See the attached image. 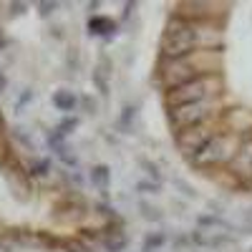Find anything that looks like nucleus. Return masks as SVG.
Masks as SVG:
<instances>
[{"label": "nucleus", "mask_w": 252, "mask_h": 252, "mask_svg": "<svg viewBox=\"0 0 252 252\" xmlns=\"http://www.w3.org/2000/svg\"><path fill=\"white\" fill-rule=\"evenodd\" d=\"M159 189H161V184H157V182H152V179L136 182V192H141V194H159Z\"/></svg>", "instance_id": "23"}, {"label": "nucleus", "mask_w": 252, "mask_h": 252, "mask_svg": "<svg viewBox=\"0 0 252 252\" xmlns=\"http://www.w3.org/2000/svg\"><path fill=\"white\" fill-rule=\"evenodd\" d=\"M166 245V235L164 232H149L146 240L141 242V252H157Z\"/></svg>", "instance_id": "18"}, {"label": "nucleus", "mask_w": 252, "mask_h": 252, "mask_svg": "<svg viewBox=\"0 0 252 252\" xmlns=\"http://www.w3.org/2000/svg\"><path fill=\"white\" fill-rule=\"evenodd\" d=\"M229 3H177L174 18L182 20H197V23H217L224 26V20L229 15Z\"/></svg>", "instance_id": "7"}, {"label": "nucleus", "mask_w": 252, "mask_h": 252, "mask_svg": "<svg viewBox=\"0 0 252 252\" xmlns=\"http://www.w3.org/2000/svg\"><path fill=\"white\" fill-rule=\"evenodd\" d=\"M5 89H8V76L0 71V94H5Z\"/></svg>", "instance_id": "32"}, {"label": "nucleus", "mask_w": 252, "mask_h": 252, "mask_svg": "<svg viewBox=\"0 0 252 252\" xmlns=\"http://www.w3.org/2000/svg\"><path fill=\"white\" fill-rule=\"evenodd\" d=\"M242 139H245V134H232V131L222 129L220 134H215L204 144V149L192 161H187V164L192 166V169H197V172L227 169V166L232 164V159L237 157L240 146H242Z\"/></svg>", "instance_id": "4"}, {"label": "nucleus", "mask_w": 252, "mask_h": 252, "mask_svg": "<svg viewBox=\"0 0 252 252\" xmlns=\"http://www.w3.org/2000/svg\"><path fill=\"white\" fill-rule=\"evenodd\" d=\"M51 101H53L56 111L66 114V116H71V114L78 109V96H76L73 91H68V89H61V91H56Z\"/></svg>", "instance_id": "10"}, {"label": "nucleus", "mask_w": 252, "mask_h": 252, "mask_svg": "<svg viewBox=\"0 0 252 252\" xmlns=\"http://www.w3.org/2000/svg\"><path fill=\"white\" fill-rule=\"evenodd\" d=\"M250 252H252V250H250Z\"/></svg>", "instance_id": "36"}, {"label": "nucleus", "mask_w": 252, "mask_h": 252, "mask_svg": "<svg viewBox=\"0 0 252 252\" xmlns=\"http://www.w3.org/2000/svg\"><path fill=\"white\" fill-rule=\"evenodd\" d=\"M51 152L56 154L58 161H63V166H68V169H76V166H78V157L71 152L68 144H61V146H56V149H51Z\"/></svg>", "instance_id": "17"}, {"label": "nucleus", "mask_w": 252, "mask_h": 252, "mask_svg": "<svg viewBox=\"0 0 252 252\" xmlns=\"http://www.w3.org/2000/svg\"><path fill=\"white\" fill-rule=\"evenodd\" d=\"M76 129H78V116H66V119H61V121L56 124V131H58L63 139L71 136Z\"/></svg>", "instance_id": "19"}, {"label": "nucleus", "mask_w": 252, "mask_h": 252, "mask_svg": "<svg viewBox=\"0 0 252 252\" xmlns=\"http://www.w3.org/2000/svg\"><path fill=\"white\" fill-rule=\"evenodd\" d=\"M134 116H136V106H126L121 119H119V126H121V129H131V119Z\"/></svg>", "instance_id": "24"}, {"label": "nucleus", "mask_w": 252, "mask_h": 252, "mask_svg": "<svg viewBox=\"0 0 252 252\" xmlns=\"http://www.w3.org/2000/svg\"><path fill=\"white\" fill-rule=\"evenodd\" d=\"M31 101H33V91H31V89H26L23 94H20V98L15 101V111L20 114V111H23V106H26V103H31Z\"/></svg>", "instance_id": "27"}, {"label": "nucleus", "mask_w": 252, "mask_h": 252, "mask_svg": "<svg viewBox=\"0 0 252 252\" xmlns=\"http://www.w3.org/2000/svg\"><path fill=\"white\" fill-rule=\"evenodd\" d=\"M8 8H10V15H23V13L28 10V5H26V3H10Z\"/></svg>", "instance_id": "31"}, {"label": "nucleus", "mask_w": 252, "mask_h": 252, "mask_svg": "<svg viewBox=\"0 0 252 252\" xmlns=\"http://www.w3.org/2000/svg\"><path fill=\"white\" fill-rule=\"evenodd\" d=\"M174 187H179V189H182V194H184V197H189V199H192V197H197L194 187H189L184 179H174Z\"/></svg>", "instance_id": "29"}, {"label": "nucleus", "mask_w": 252, "mask_h": 252, "mask_svg": "<svg viewBox=\"0 0 252 252\" xmlns=\"http://www.w3.org/2000/svg\"><path fill=\"white\" fill-rule=\"evenodd\" d=\"M78 106L86 109V114H96V111H98V103H96L91 96H81V98H78Z\"/></svg>", "instance_id": "26"}, {"label": "nucleus", "mask_w": 252, "mask_h": 252, "mask_svg": "<svg viewBox=\"0 0 252 252\" xmlns=\"http://www.w3.org/2000/svg\"><path fill=\"white\" fill-rule=\"evenodd\" d=\"M224 96H227V78L224 73H217V76H202V78L179 83V86L164 91L161 101H164V109H177V106H187V103L224 98Z\"/></svg>", "instance_id": "3"}, {"label": "nucleus", "mask_w": 252, "mask_h": 252, "mask_svg": "<svg viewBox=\"0 0 252 252\" xmlns=\"http://www.w3.org/2000/svg\"><path fill=\"white\" fill-rule=\"evenodd\" d=\"M89 179H91V184L98 189V192L106 197L109 194V182H111V169L106 164H96L94 169H91V174H89Z\"/></svg>", "instance_id": "12"}, {"label": "nucleus", "mask_w": 252, "mask_h": 252, "mask_svg": "<svg viewBox=\"0 0 252 252\" xmlns=\"http://www.w3.org/2000/svg\"><path fill=\"white\" fill-rule=\"evenodd\" d=\"M0 31H3V28H0ZM0 38H3V33H0Z\"/></svg>", "instance_id": "35"}, {"label": "nucleus", "mask_w": 252, "mask_h": 252, "mask_svg": "<svg viewBox=\"0 0 252 252\" xmlns=\"http://www.w3.org/2000/svg\"><path fill=\"white\" fill-rule=\"evenodd\" d=\"M56 8H58V3H38V13L43 15V18H48Z\"/></svg>", "instance_id": "30"}, {"label": "nucleus", "mask_w": 252, "mask_h": 252, "mask_svg": "<svg viewBox=\"0 0 252 252\" xmlns=\"http://www.w3.org/2000/svg\"><path fill=\"white\" fill-rule=\"evenodd\" d=\"M139 164H141V169L149 174V179L152 182H157V184H161V172H159V164H154V161H149V159H139Z\"/></svg>", "instance_id": "22"}, {"label": "nucleus", "mask_w": 252, "mask_h": 252, "mask_svg": "<svg viewBox=\"0 0 252 252\" xmlns=\"http://www.w3.org/2000/svg\"><path fill=\"white\" fill-rule=\"evenodd\" d=\"M8 139L18 146H23L26 152H35V144H33V136L23 129V126H13V129H8Z\"/></svg>", "instance_id": "14"}, {"label": "nucleus", "mask_w": 252, "mask_h": 252, "mask_svg": "<svg viewBox=\"0 0 252 252\" xmlns=\"http://www.w3.org/2000/svg\"><path fill=\"white\" fill-rule=\"evenodd\" d=\"M224 26L217 23H197V20H182L169 15L159 43V61L182 58L187 53L217 48L224 51Z\"/></svg>", "instance_id": "1"}, {"label": "nucleus", "mask_w": 252, "mask_h": 252, "mask_svg": "<svg viewBox=\"0 0 252 252\" xmlns=\"http://www.w3.org/2000/svg\"><path fill=\"white\" fill-rule=\"evenodd\" d=\"M5 46H8V40H5V38H0V51H3Z\"/></svg>", "instance_id": "34"}, {"label": "nucleus", "mask_w": 252, "mask_h": 252, "mask_svg": "<svg viewBox=\"0 0 252 252\" xmlns=\"http://www.w3.org/2000/svg\"><path fill=\"white\" fill-rule=\"evenodd\" d=\"M232 240H235L232 235H227V232H217V235H212V237H209V245H212V247H222V245L232 242Z\"/></svg>", "instance_id": "25"}, {"label": "nucleus", "mask_w": 252, "mask_h": 252, "mask_svg": "<svg viewBox=\"0 0 252 252\" xmlns=\"http://www.w3.org/2000/svg\"><path fill=\"white\" fill-rule=\"evenodd\" d=\"M227 109V96L224 98H207V101H197V103H187V106H177V109H166V121H169L172 131H184L192 126L207 124L222 119Z\"/></svg>", "instance_id": "5"}, {"label": "nucleus", "mask_w": 252, "mask_h": 252, "mask_svg": "<svg viewBox=\"0 0 252 252\" xmlns=\"http://www.w3.org/2000/svg\"><path fill=\"white\" fill-rule=\"evenodd\" d=\"M109 61H106V56L101 58V66L98 68H94V73H91V78H94V83L98 86V94L101 96H109Z\"/></svg>", "instance_id": "13"}, {"label": "nucleus", "mask_w": 252, "mask_h": 252, "mask_svg": "<svg viewBox=\"0 0 252 252\" xmlns=\"http://www.w3.org/2000/svg\"><path fill=\"white\" fill-rule=\"evenodd\" d=\"M224 172L232 179V189H242V192H250L252 189V131L245 134L237 157L232 159V164Z\"/></svg>", "instance_id": "8"}, {"label": "nucleus", "mask_w": 252, "mask_h": 252, "mask_svg": "<svg viewBox=\"0 0 252 252\" xmlns=\"http://www.w3.org/2000/svg\"><path fill=\"white\" fill-rule=\"evenodd\" d=\"M217 73H224V51H217V48H204V51L187 53L182 58L157 63V83L161 94L192 78L217 76Z\"/></svg>", "instance_id": "2"}, {"label": "nucleus", "mask_w": 252, "mask_h": 252, "mask_svg": "<svg viewBox=\"0 0 252 252\" xmlns=\"http://www.w3.org/2000/svg\"><path fill=\"white\" fill-rule=\"evenodd\" d=\"M86 31H89V35H96V38H114L119 31V23L106 15H91L86 23Z\"/></svg>", "instance_id": "9"}, {"label": "nucleus", "mask_w": 252, "mask_h": 252, "mask_svg": "<svg viewBox=\"0 0 252 252\" xmlns=\"http://www.w3.org/2000/svg\"><path fill=\"white\" fill-rule=\"evenodd\" d=\"M61 250H63V252H94L89 242H83V240H78V237L63 240V247H61Z\"/></svg>", "instance_id": "21"}, {"label": "nucleus", "mask_w": 252, "mask_h": 252, "mask_svg": "<svg viewBox=\"0 0 252 252\" xmlns=\"http://www.w3.org/2000/svg\"><path fill=\"white\" fill-rule=\"evenodd\" d=\"M189 242L197 245V247H207V245H209V237H204V235H202V229H194V232L189 235Z\"/></svg>", "instance_id": "28"}, {"label": "nucleus", "mask_w": 252, "mask_h": 252, "mask_svg": "<svg viewBox=\"0 0 252 252\" xmlns=\"http://www.w3.org/2000/svg\"><path fill=\"white\" fill-rule=\"evenodd\" d=\"M139 209H141V217L149 220V222H161V220H164L161 209H159V207H152L149 202H139Z\"/></svg>", "instance_id": "20"}, {"label": "nucleus", "mask_w": 252, "mask_h": 252, "mask_svg": "<svg viewBox=\"0 0 252 252\" xmlns=\"http://www.w3.org/2000/svg\"><path fill=\"white\" fill-rule=\"evenodd\" d=\"M194 222H197V229H202V232H204L207 227H212V229H215V227H220V229H229V222H227V220H222L220 215H212V212L199 215Z\"/></svg>", "instance_id": "15"}, {"label": "nucleus", "mask_w": 252, "mask_h": 252, "mask_svg": "<svg viewBox=\"0 0 252 252\" xmlns=\"http://www.w3.org/2000/svg\"><path fill=\"white\" fill-rule=\"evenodd\" d=\"M220 131H222V119H215V121H207V124L192 126V129L177 131V134H174L177 152L182 154L184 161H192V159L204 149V144L212 139L215 134H220Z\"/></svg>", "instance_id": "6"}, {"label": "nucleus", "mask_w": 252, "mask_h": 252, "mask_svg": "<svg viewBox=\"0 0 252 252\" xmlns=\"http://www.w3.org/2000/svg\"><path fill=\"white\" fill-rule=\"evenodd\" d=\"M101 245H103L106 252H126V247H129V237H126L124 232H119V235H111V237H103Z\"/></svg>", "instance_id": "16"}, {"label": "nucleus", "mask_w": 252, "mask_h": 252, "mask_svg": "<svg viewBox=\"0 0 252 252\" xmlns=\"http://www.w3.org/2000/svg\"><path fill=\"white\" fill-rule=\"evenodd\" d=\"M51 172H53V161H51L48 157H35V159L28 161V166H26L28 179H46Z\"/></svg>", "instance_id": "11"}, {"label": "nucleus", "mask_w": 252, "mask_h": 252, "mask_svg": "<svg viewBox=\"0 0 252 252\" xmlns=\"http://www.w3.org/2000/svg\"><path fill=\"white\" fill-rule=\"evenodd\" d=\"M245 220H247V224L252 227V209H247V215H245Z\"/></svg>", "instance_id": "33"}]
</instances>
